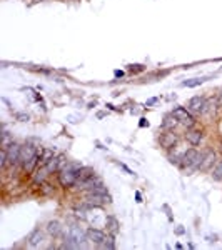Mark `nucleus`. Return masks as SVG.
<instances>
[{"label":"nucleus","instance_id":"2","mask_svg":"<svg viewBox=\"0 0 222 250\" xmlns=\"http://www.w3.org/2000/svg\"><path fill=\"white\" fill-rule=\"evenodd\" d=\"M200 157H202V152H199L196 147L187 148L185 152H182L179 167L180 168H187V170H197V168H199Z\"/></svg>","mask_w":222,"mask_h":250},{"label":"nucleus","instance_id":"11","mask_svg":"<svg viewBox=\"0 0 222 250\" xmlns=\"http://www.w3.org/2000/svg\"><path fill=\"white\" fill-rule=\"evenodd\" d=\"M66 164H67L66 155L59 154V155H54V157H52L50 162L47 164V168H48V172H50V173H57Z\"/></svg>","mask_w":222,"mask_h":250},{"label":"nucleus","instance_id":"13","mask_svg":"<svg viewBox=\"0 0 222 250\" xmlns=\"http://www.w3.org/2000/svg\"><path fill=\"white\" fill-rule=\"evenodd\" d=\"M177 125H179V120H177L176 117H174V114L171 112L169 115L164 117L162 124H160V128H162V130H174Z\"/></svg>","mask_w":222,"mask_h":250},{"label":"nucleus","instance_id":"27","mask_svg":"<svg viewBox=\"0 0 222 250\" xmlns=\"http://www.w3.org/2000/svg\"><path fill=\"white\" fill-rule=\"evenodd\" d=\"M219 147H221V152H222V142H221V145H219Z\"/></svg>","mask_w":222,"mask_h":250},{"label":"nucleus","instance_id":"17","mask_svg":"<svg viewBox=\"0 0 222 250\" xmlns=\"http://www.w3.org/2000/svg\"><path fill=\"white\" fill-rule=\"evenodd\" d=\"M204 82H205V79H189V80H184L182 87H199V85H202Z\"/></svg>","mask_w":222,"mask_h":250},{"label":"nucleus","instance_id":"25","mask_svg":"<svg viewBox=\"0 0 222 250\" xmlns=\"http://www.w3.org/2000/svg\"><path fill=\"white\" fill-rule=\"evenodd\" d=\"M114 75H115V77H122L124 72H122V70H115V72H114Z\"/></svg>","mask_w":222,"mask_h":250},{"label":"nucleus","instance_id":"20","mask_svg":"<svg viewBox=\"0 0 222 250\" xmlns=\"http://www.w3.org/2000/svg\"><path fill=\"white\" fill-rule=\"evenodd\" d=\"M127 70L132 72V74H139V72H144L145 70V67L140 65V63H135V65H129Z\"/></svg>","mask_w":222,"mask_h":250},{"label":"nucleus","instance_id":"4","mask_svg":"<svg viewBox=\"0 0 222 250\" xmlns=\"http://www.w3.org/2000/svg\"><path fill=\"white\" fill-rule=\"evenodd\" d=\"M207 107H209V99L205 95H196L189 100L187 108L196 115H204L207 114Z\"/></svg>","mask_w":222,"mask_h":250},{"label":"nucleus","instance_id":"24","mask_svg":"<svg viewBox=\"0 0 222 250\" xmlns=\"http://www.w3.org/2000/svg\"><path fill=\"white\" fill-rule=\"evenodd\" d=\"M157 102V99H151L149 102H145V107H149V105H152V104H155Z\"/></svg>","mask_w":222,"mask_h":250},{"label":"nucleus","instance_id":"19","mask_svg":"<svg viewBox=\"0 0 222 250\" xmlns=\"http://www.w3.org/2000/svg\"><path fill=\"white\" fill-rule=\"evenodd\" d=\"M12 142H14V139H10L9 132L3 130V134H2V148H7Z\"/></svg>","mask_w":222,"mask_h":250},{"label":"nucleus","instance_id":"6","mask_svg":"<svg viewBox=\"0 0 222 250\" xmlns=\"http://www.w3.org/2000/svg\"><path fill=\"white\" fill-rule=\"evenodd\" d=\"M217 164V152L214 150H205L202 152V157H200V162H199V172H209L216 167Z\"/></svg>","mask_w":222,"mask_h":250},{"label":"nucleus","instance_id":"16","mask_svg":"<svg viewBox=\"0 0 222 250\" xmlns=\"http://www.w3.org/2000/svg\"><path fill=\"white\" fill-rule=\"evenodd\" d=\"M211 175H212V179H214V180H217V182H221V180H222V160H221V162H217V164H216V167L212 168V173H211Z\"/></svg>","mask_w":222,"mask_h":250},{"label":"nucleus","instance_id":"23","mask_svg":"<svg viewBox=\"0 0 222 250\" xmlns=\"http://www.w3.org/2000/svg\"><path fill=\"white\" fill-rule=\"evenodd\" d=\"M140 127H149V122L145 119H140V122H139Z\"/></svg>","mask_w":222,"mask_h":250},{"label":"nucleus","instance_id":"18","mask_svg":"<svg viewBox=\"0 0 222 250\" xmlns=\"http://www.w3.org/2000/svg\"><path fill=\"white\" fill-rule=\"evenodd\" d=\"M40 193H42V195H50V193H54V187H52L50 184L44 182L40 185Z\"/></svg>","mask_w":222,"mask_h":250},{"label":"nucleus","instance_id":"9","mask_svg":"<svg viewBox=\"0 0 222 250\" xmlns=\"http://www.w3.org/2000/svg\"><path fill=\"white\" fill-rule=\"evenodd\" d=\"M107 239L109 235H106V232L99 230V229H89L87 230V240H90L97 247H102Z\"/></svg>","mask_w":222,"mask_h":250},{"label":"nucleus","instance_id":"14","mask_svg":"<svg viewBox=\"0 0 222 250\" xmlns=\"http://www.w3.org/2000/svg\"><path fill=\"white\" fill-rule=\"evenodd\" d=\"M47 233L52 237H59L62 233V224L59 220H50L47 224Z\"/></svg>","mask_w":222,"mask_h":250},{"label":"nucleus","instance_id":"15","mask_svg":"<svg viewBox=\"0 0 222 250\" xmlns=\"http://www.w3.org/2000/svg\"><path fill=\"white\" fill-rule=\"evenodd\" d=\"M107 227H109V230H111L112 235H117V232H119V222H117L115 217H109L107 219Z\"/></svg>","mask_w":222,"mask_h":250},{"label":"nucleus","instance_id":"22","mask_svg":"<svg viewBox=\"0 0 222 250\" xmlns=\"http://www.w3.org/2000/svg\"><path fill=\"white\" fill-rule=\"evenodd\" d=\"M135 202H137V204L142 202V197H140V192H135Z\"/></svg>","mask_w":222,"mask_h":250},{"label":"nucleus","instance_id":"7","mask_svg":"<svg viewBox=\"0 0 222 250\" xmlns=\"http://www.w3.org/2000/svg\"><path fill=\"white\" fill-rule=\"evenodd\" d=\"M159 144L165 150H172L179 144V137L174 134V130H164V134L159 137Z\"/></svg>","mask_w":222,"mask_h":250},{"label":"nucleus","instance_id":"21","mask_svg":"<svg viewBox=\"0 0 222 250\" xmlns=\"http://www.w3.org/2000/svg\"><path fill=\"white\" fill-rule=\"evenodd\" d=\"M17 119L20 120V122H27V120H29V115H27V114H17Z\"/></svg>","mask_w":222,"mask_h":250},{"label":"nucleus","instance_id":"8","mask_svg":"<svg viewBox=\"0 0 222 250\" xmlns=\"http://www.w3.org/2000/svg\"><path fill=\"white\" fill-rule=\"evenodd\" d=\"M185 140H187V144L192 145V147H199L204 140V132L196 127L187 128V132H185Z\"/></svg>","mask_w":222,"mask_h":250},{"label":"nucleus","instance_id":"5","mask_svg":"<svg viewBox=\"0 0 222 250\" xmlns=\"http://www.w3.org/2000/svg\"><path fill=\"white\" fill-rule=\"evenodd\" d=\"M2 150L7 152V162H9V167H19L20 162V154H22V145L19 142H12L7 148H2Z\"/></svg>","mask_w":222,"mask_h":250},{"label":"nucleus","instance_id":"12","mask_svg":"<svg viewBox=\"0 0 222 250\" xmlns=\"http://www.w3.org/2000/svg\"><path fill=\"white\" fill-rule=\"evenodd\" d=\"M44 244V232L40 229H35L29 237V245L32 249H37Z\"/></svg>","mask_w":222,"mask_h":250},{"label":"nucleus","instance_id":"1","mask_svg":"<svg viewBox=\"0 0 222 250\" xmlns=\"http://www.w3.org/2000/svg\"><path fill=\"white\" fill-rule=\"evenodd\" d=\"M82 168L80 164H75V162H67L64 165L62 168L57 172V179H59V184L62 185L64 188H72L79 180V172Z\"/></svg>","mask_w":222,"mask_h":250},{"label":"nucleus","instance_id":"10","mask_svg":"<svg viewBox=\"0 0 222 250\" xmlns=\"http://www.w3.org/2000/svg\"><path fill=\"white\" fill-rule=\"evenodd\" d=\"M48 175H50V172H48L47 165H40L37 170L34 172V175H32V184H34V187H40V185L47 180Z\"/></svg>","mask_w":222,"mask_h":250},{"label":"nucleus","instance_id":"26","mask_svg":"<svg viewBox=\"0 0 222 250\" xmlns=\"http://www.w3.org/2000/svg\"><path fill=\"white\" fill-rule=\"evenodd\" d=\"M217 100H219V105H222V92L219 94V97H217Z\"/></svg>","mask_w":222,"mask_h":250},{"label":"nucleus","instance_id":"3","mask_svg":"<svg viewBox=\"0 0 222 250\" xmlns=\"http://www.w3.org/2000/svg\"><path fill=\"white\" fill-rule=\"evenodd\" d=\"M172 114L177 120H179V124L185 125L187 128H192L196 127L197 120H196V114H192L191 110H189L187 107H182V105H177L172 108Z\"/></svg>","mask_w":222,"mask_h":250}]
</instances>
